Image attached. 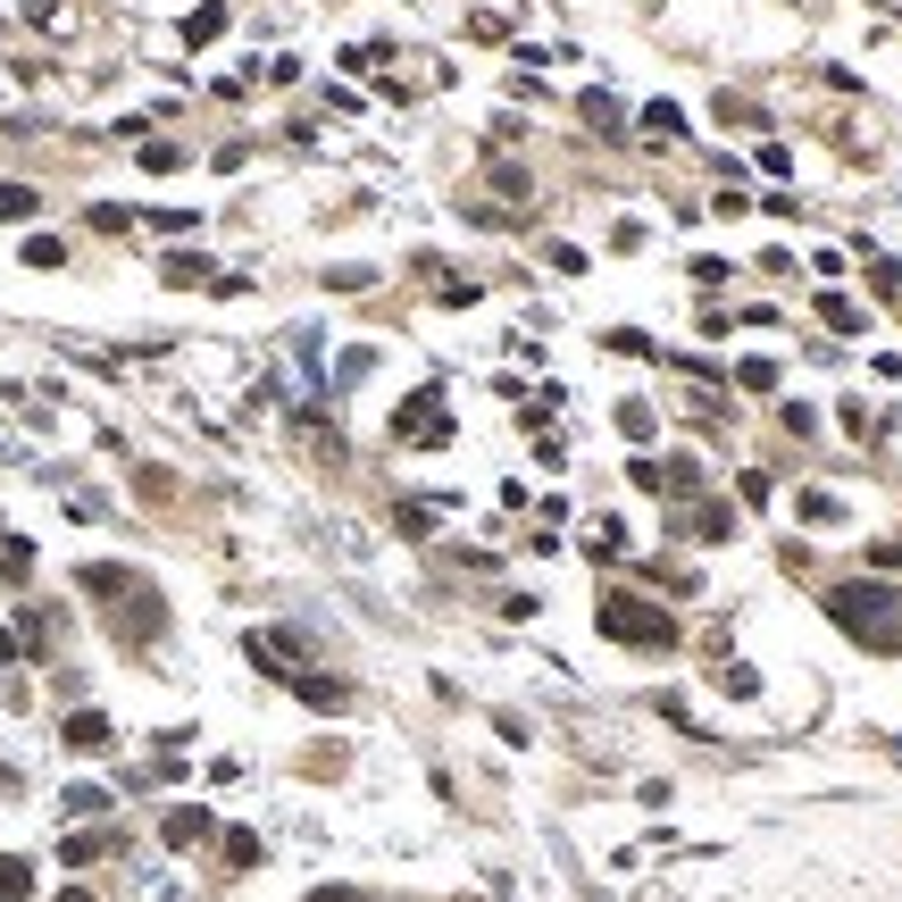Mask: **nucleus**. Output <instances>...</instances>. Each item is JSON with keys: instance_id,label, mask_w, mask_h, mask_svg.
I'll return each instance as SVG.
<instances>
[{"instance_id": "nucleus-7", "label": "nucleus", "mask_w": 902, "mask_h": 902, "mask_svg": "<svg viewBox=\"0 0 902 902\" xmlns=\"http://www.w3.org/2000/svg\"><path fill=\"white\" fill-rule=\"evenodd\" d=\"M226 861L251 869V861H260V836H243V827H234V836H226Z\"/></svg>"}, {"instance_id": "nucleus-8", "label": "nucleus", "mask_w": 902, "mask_h": 902, "mask_svg": "<svg viewBox=\"0 0 902 902\" xmlns=\"http://www.w3.org/2000/svg\"><path fill=\"white\" fill-rule=\"evenodd\" d=\"M34 209V185H0V218H25Z\"/></svg>"}, {"instance_id": "nucleus-2", "label": "nucleus", "mask_w": 902, "mask_h": 902, "mask_svg": "<svg viewBox=\"0 0 902 902\" xmlns=\"http://www.w3.org/2000/svg\"><path fill=\"white\" fill-rule=\"evenodd\" d=\"M434 410H443V385H427V394L401 401V410H394V434H427V427H434Z\"/></svg>"}, {"instance_id": "nucleus-5", "label": "nucleus", "mask_w": 902, "mask_h": 902, "mask_svg": "<svg viewBox=\"0 0 902 902\" xmlns=\"http://www.w3.org/2000/svg\"><path fill=\"white\" fill-rule=\"evenodd\" d=\"M101 852H109V836H67V845H59V861L84 869V861H101Z\"/></svg>"}, {"instance_id": "nucleus-1", "label": "nucleus", "mask_w": 902, "mask_h": 902, "mask_svg": "<svg viewBox=\"0 0 902 902\" xmlns=\"http://www.w3.org/2000/svg\"><path fill=\"white\" fill-rule=\"evenodd\" d=\"M601 627H610L619 643H636V652H669V643H676V627L660 619V610H643L636 594H610V601H601Z\"/></svg>"}, {"instance_id": "nucleus-9", "label": "nucleus", "mask_w": 902, "mask_h": 902, "mask_svg": "<svg viewBox=\"0 0 902 902\" xmlns=\"http://www.w3.org/2000/svg\"><path fill=\"white\" fill-rule=\"evenodd\" d=\"M0 652H25V643H18V636H9V627H0Z\"/></svg>"}, {"instance_id": "nucleus-3", "label": "nucleus", "mask_w": 902, "mask_h": 902, "mask_svg": "<svg viewBox=\"0 0 902 902\" xmlns=\"http://www.w3.org/2000/svg\"><path fill=\"white\" fill-rule=\"evenodd\" d=\"M67 744L75 752H101V744H109V719H101V711H75L67 719Z\"/></svg>"}, {"instance_id": "nucleus-10", "label": "nucleus", "mask_w": 902, "mask_h": 902, "mask_svg": "<svg viewBox=\"0 0 902 902\" xmlns=\"http://www.w3.org/2000/svg\"><path fill=\"white\" fill-rule=\"evenodd\" d=\"M59 902H93V894H84V885H67V894H59Z\"/></svg>"}, {"instance_id": "nucleus-6", "label": "nucleus", "mask_w": 902, "mask_h": 902, "mask_svg": "<svg viewBox=\"0 0 902 902\" xmlns=\"http://www.w3.org/2000/svg\"><path fill=\"white\" fill-rule=\"evenodd\" d=\"M192 836H209V819H201V810H176V819H168V845H192Z\"/></svg>"}, {"instance_id": "nucleus-4", "label": "nucleus", "mask_w": 902, "mask_h": 902, "mask_svg": "<svg viewBox=\"0 0 902 902\" xmlns=\"http://www.w3.org/2000/svg\"><path fill=\"white\" fill-rule=\"evenodd\" d=\"M25 894H34V869H25V861H0V902H25Z\"/></svg>"}]
</instances>
